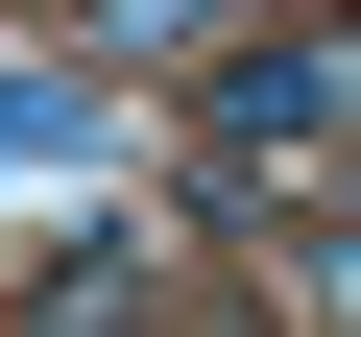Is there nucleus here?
Here are the masks:
<instances>
[{"label": "nucleus", "mask_w": 361, "mask_h": 337, "mask_svg": "<svg viewBox=\"0 0 361 337\" xmlns=\"http://www.w3.org/2000/svg\"><path fill=\"white\" fill-rule=\"evenodd\" d=\"M193 145H241V168H313V145H337V73H313V25H241V49L193 73Z\"/></svg>", "instance_id": "f257e3e1"}, {"label": "nucleus", "mask_w": 361, "mask_h": 337, "mask_svg": "<svg viewBox=\"0 0 361 337\" xmlns=\"http://www.w3.org/2000/svg\"><path fill=\"white\" fill-rule=\"evenodd\" d=\"M0 337H25V265H0Z\"/></svg>", "instance_id": "423d86ee"}, {"label": "nucleus", "mask_w": 361, "mask_h": 337, "mask_svg": "<svg viewBox=\"0 0 361 337\" xmlns=\"http://www.w3.org/2000/svg\"><path fill=\"white\" fill-rule=\"evenodd\" d=\"M265 313H289V337H361V217H289V265H265Z\"/></svg>", "instance_id": "39448f33"}, {"label": "nucleus", "mask_w": 361, "mask_h": 337, "mask_svg": "<svg viewBox=\"0 0 361 337\" xmlns=\"http://www.w3.org/2000/svg\"><path fill=\"white\" fill-rule=\"evenodd\" d=\"M241 25H289V0H73V49H97V73H217Z\"/></svg>", "instance_id": "f03ea898"}, {"label": "nucleus", "mask_w": 361, "mask_h": 337, "mask_svg": "<svg viewBox=\"0 0 361 337\" xmlns=\"http://www.w3.org/2000/svg\"><path fill=\"white\" fill-rule=\"evenodd\" d=\"M97 97H121L97 49H73V73H25V49H0V168H97Z\"/></svg>", "instance_id": "20e7f679"}, {"label": "nucleus", "mask_w": 361, "mask_h": 337, "mask_svg": "<svg viewBox=\"0 0 361 337\" xmlns=\"http://www.w3.org/2000/svg\"><path fill=\"white\" fill-rule=\"evenodd\" d=\"M25 337H145V241H121V217H73V241L25 265Z\"/></svg>", "instance_id": "7ed1b4c3"}]
</instances>
